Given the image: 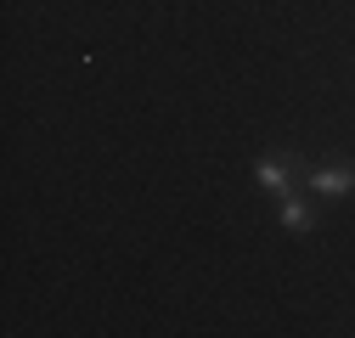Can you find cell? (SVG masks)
<instances>
[{"instance_id": "2", "label": "cell", "mask_w": 355, "mask_h": 338, "mask_svg": "<svg viewBox=\"0 0 355 338\" xmlns=\"http://www.w3.org/2000/svg\"><path fill=\"white\" fill-rule=\"evenodd\" d=\"M259 181L271 186V192H282V197H288V169H282V163H271V158H265V163H259Z\"/></svg>"}, {"instance_id": "1", "label": "cell", "mask_w": 355, "mask_h": 338, "mask_svg": "<svg viewBox=\"0 0 355 338\" xmlns=\"http://www.w3.org/2000/svg\"><path fill=\"white\" fill-rule=\"evenodd\" d=\"M310 186L327 192V197H338V192H349V186H355V169H322V175H310Z\"/></svg>"}, {"instance_id": "3", "label": "cell", "mask_w": 355, "mask_h": 338, "mask_svg": "<svg viewBox=\"0 0 355 338\" xmlns=\"http://www.w3.org/2000/svg\"><path fill=\"white\" fill-rule=\"evenodd\" d=\"M282 220H288V226H293V231H310V208H304V203H293V197H288V203H282Z\"/></svg>"}]
</instances>
